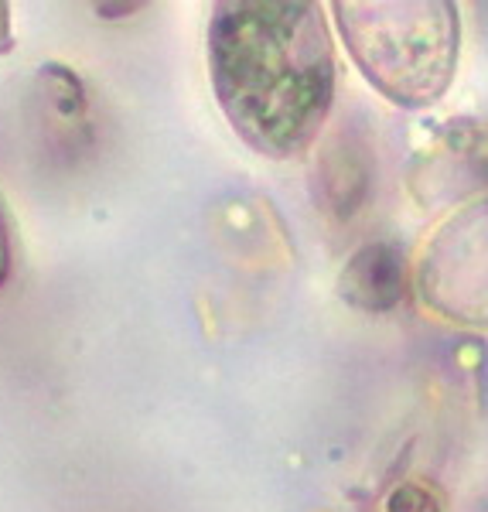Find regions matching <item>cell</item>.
<instances>
[{
  "mask_svg": "<svg viewBox=\"0 0 488 512\" xmlns=\"http://www.w3.org/2000/svg\"><path fill=\"white\" fill-rule=\"evenodd\" d=\"M209 72L229 127L267 158L301 154L332 110L335 55L314 4H219L209 24Z\"/></svg>",
  "mask_w": 488,
  "mask_h": 512,
  "instance_id": "6da1fadb",
  "label": "cell"
},
{
  "mask_svg": "<svg viewBox=\"0 0 488 512\" xmlns=\"http://www.w3.org/2000/svg\"><path fill=\"white\" fill-rule=\"evenodd\" d=\"M342 35L369 82L393 103L430 106L451 86L458 62V11L444 0L335 4Z\"/></svg>",
  "mask_w": 488,
  "mask_h": 512,
  "instance_id": "7a4b0ae2",
  "label": "cell"
},
{
  "mask_svg": "<svg viewBox=\"0 0 488 512\" xmlns=\"http://www.w3.org/2000/svg\"><path fill=\"white\" fill-rule=\"evenodd\" d=\"M7 274H11V229H7L4 209H0V287H4Z\"/></svg>",
  "mask_w": 488,
  "mask_h": 512,
  "instance_id": "3957f363",
  "label": "cell"
},
{
  "mask_svg": "<svg viewBox=\"0 0 488 512\" xmlns=\"http://www.w3.org/2000/svg\"><path fill=\"white\" fill-rule=\"evenodd\" d=\"M0 48H11V21H7V4H0Z\"/></svg>",
  "mask_w": 488,
  "mask_h": 512,
  "instance_id": "277c9868",
  "label": "cell"
}]
</instances>
